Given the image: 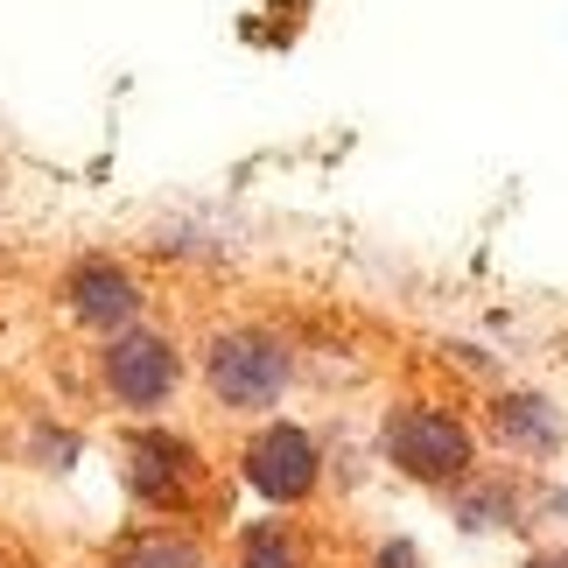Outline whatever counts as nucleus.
Listing matches in <instances>:
<instances>
[{
  "label": "nucleus",
  "instance_id": "nucleus-7",
  "mask_svg": "<svg viewBox=\"0 0 568 568\" xmlns=\"http://www.w3.org/2000/svg\"><path fill=\"white\" fill-rule=\"evenodd\" d=\"M491 435L513 456H527V464H548V456H561V443H568V422H561V407L548 400V393L513 386V393L491 400Z\"/></svg>",
  "mask_w": 568,
  "mask_h": 568
},
{
  "label": "nucleus",
  "instance_id": "nucleus-11",
  "mask_svg": "<svg viewBox=\"0 0 568 568\" xmlns=\"http://www.w3.org/2000/svg\"><path fill=\"white\" fill-rule=\"evenodd\" d=\"M373 568H428V561H422V548H414V540H379V548H373Z\"/></svg>",
  "mask_w": 568,
  "mask_h": 568
},
{
  "label": "nucleus",
  "instance_id": "nucleus-12",
  "mask_svg": "<svg viewBox=\"0 0 568 568\" xmlns=\"http://www.w3.org/2000/svg\"><path fill=\"white\" fill-rule=\"evenodd\" d=\"M527 568H568V548H548V555H534Z\"/></svg>",
  "mask_w": 568,
  "mask_h": 568
},
{
  "label": "nucleus",
  "instance_id": "nucleus-6",
  "mask_svg": "<svg viewBox=\"0 0 568 568\" xmlns=\"http://www.w3.org/2000/svg\"><path fill=\"white\" fill-rule=\"evenodd\" d=\"M63 316L78 323V331H99V337H120V331H134L141 310H148V288H141V274L134 267H120L113 253H84L63 267Z\"/></svg>",
  "mask_w": 568,
  "mask_h": 568
},
{
  "label": "nucleus",
  "instance_id": "nucleus-9",
  "mask_svg": "<svg viewBox=\"0 0 568 568\" xmlns=\"http://www.w3.org/2000/svg\"><path fill=\"white\" fill-rule=\"evenodd\" d=\"M99 568H211V555L190 534H126Z\"/></svg>",
  "mask_w": 568,
  "mask_h": 568
},
{
  "label": "nucleus",
  "instance_id": "nucleus-10",
  "mask_svg": "<svg viewBox=\"0 0 568 568\" xmlns=\"http://www.w3.org/2000/svg\"><path fill=\"white\" fill-rule=\"evenodd\" d=\"M232 568H310V555H302V534L288 519H253V527H239Z\"/></svg>",
  "mask_w": 568,
  "mask_h": 568
},
{
  "label": "nucleus",
  "instance_id": "nucleus-4",
  "mask_svg": "<svg viewBox=\"0 0 568 568\" xmlns=\"http://www.w3.org/2000/svg\"><path fill=\"white\" fill-rule=\"evenodd\" d=\"M92 373H99V393L120 414H155V407L176 400V386H183V352H176V337L134 323V331H120V337L99 344Z\"/></svg>",
  "mask_w": 568,
  "mask_h": 568
},
{
  "label": "nucleus",
  "instance_id": "nucleus-1",
  "mask_svg": "<svg viewBox=\"0 0 568 568\" xmlns=\"http://www.w3.org/2000/svg\"><path fill=\"white\" fill-rule=\"evenodd\" d=\"M196 373H204V393L225 414H267L295 386V344L267 323H225V331L204 337Z\"/></svg>",
  "mask_w": 568,
  "mask_h": 568
},
{
  "label": "nucleus",
  "instance_id": "nucleus-13",
  "mask_svg": "<svg viewBox=\"0 0 568 568\" xmlns=\"http://www.w3.org/2000/svg\"><path fill=\"white\" fill-rule=\"evenodd\" d=\"M0 568H14V561H0Z\"/></svg>",
  "mask_w": 568,
  "mask_h": 568
},
{
  "label": "nucleus",
  "instance_id": "nucleus-5",
  "mask_svg": "<svg viewBox=\"0 0 568 568\" xmlns=\"http://www.w3.org/2000/svg\"><path fill=\"white\" fill-rule=\"evenodd\" d=\"M239 477H246L267 506H302V498H316V485H323V449L302 422H267L239 449Z\"/></svg>",
  "mask_w": 568,
  "mask_h": 568
},
{
  "label": "nucleus",
  "instance_id": "nucleus-2",
  "mask_svg": "<svg viewBox=\"0 0 568 568\" xmlns=\"http://www.w3.org/2000/svg\"><path fill=\"white\" fill-rule=\"evenodd\" d=\"M379 449H386V464L414 477V485H428V491H456L464 477H477V435L456 422L449 407H428V400H400L386 414V428H379Z\"/></svg>",
  "mask_w": 568,
  "mask_h": 568
},
{
  "label": "nucleus",
  "instance_id": "nucleus-8",
  "mask_svg": "<svg viewBox=\"0 0 568 568\" xmlns=\"http://www.w3.org/2000/svg\"><path fill=\"white\" fill-rule=\"evenodd\" d=\"M449 513H456L464 534H513L519 527V485L513 477L477 470V477H464V485L449 491Z\"/></svg>",
  "mask_w": 568,
  "mask_h": 568
},
{
  "label": "nucleus",
  "instance_id": "nucleus-3",
  "mask_svg": "<svg viewBox=\"0 0 568 568\" xmlns=\"http://www.w3.org/2000/svg\"><path fill=\"white\" fill-rule=\"evenodd\" d=\"M120 485L148 513H190L196 498H204V485H211V464H204V449H196L190 435L141 422V428L120 435Z\"/></svg>",
  "mask_w": 568,
  "mask_h": 568
}]
</instances>
